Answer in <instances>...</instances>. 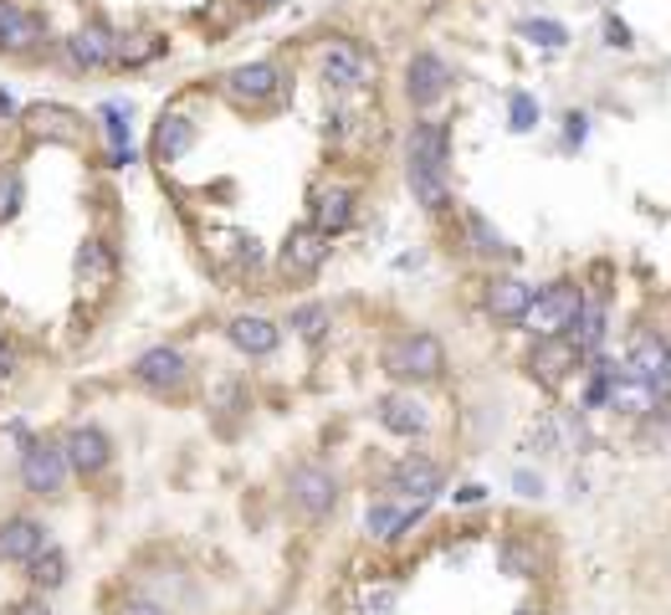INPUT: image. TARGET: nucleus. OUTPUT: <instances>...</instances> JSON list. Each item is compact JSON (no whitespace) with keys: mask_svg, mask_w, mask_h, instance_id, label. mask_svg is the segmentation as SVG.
Wrapping results in <instances>:
<instances>
[{"mask_svg":"<svg viewBox=\"0 0 671 615\" xmlns=\"http://www.w3.org/2000/svg\"><path fill=\"white\" fill-rule=\"evenodd\" d=\"M528 303H534V283H522V277H497V283L487 287V314H493L497 323H518Z\"/></svg>","mask_w":671,"mask_h":615,"instance_id":"obj_19","label":"nucleus"},{"mask_svg":"<svg viewBox=\"0 0 671 615\" xmlns=\"http://www.w3.org/2000/svg\"><path fill=\"white\" fill-rule=\"evenodd\" d=\"M73 272H77V287H82V293H88V287L98 293V287L113 283V256H108L103 241H82V246H77Z\"/></svg>","mask_w":671,"mask_h":615,"instance_id":"obj_23","label":"nucleus"},{"mask_svg":"<svg viewBox=\"0 0 671 615\" xmlns=\"http://www.w3.org/2000/svg\"><path fill=\"white\" fill-rule=\"evenodd\" d=\"M487 497V487L482 482H466V487H457V503H482Z\"/></svg>","mask_w":671,"mask_h":615,"instance_id":"obj_41","label":"nucleus"},{"mask_svg":"<svg viewBox=\"0 0 671 615\" xmlns=\"http://www.w3.org/2000/svg\"><path fill=\"white\" fill-rule=\"evenodd\" d=\"M466 231H472V246H477V252H487V256H507V252H513V246H507V241L493 231V221H487V216H477V210L466 216Z\"/></svg>","mask_w":671,"mask_h":615,"instance_id":"obj_31","label":"nucleus"},{"mask_svg":"<svg viewBox=\"0 0 671 615\" xmlns=\"http://www.w3.org/2000/svg\"><path fill=\"white\" fill-rule=\"evenodd\" d=\"M26 134L46 139V144H77V139H82V119L62 103H31L26 108Z\"/></svg>","mask_w":671,"mask_h":615,"instance_id":"obj_14","label":"nucleus"},{"mask_svg":"<svg viewBox=\"0 0 671 615\" xmlns=\"http://www.w3.org/2000/svg\"><path fill=\"white\" fill-rule=\"evenodd\" d=\"M160 57V42L154 36H113V62L119 67H139V62Z\"/></svg>","mask_w":671,"mask_h":615,"instance_id":"obj_29","label":"nucleus"},{"mask_svg":"<svg viewBox=\"0 0 671 615\" xmlns=\"http://www.w3.org/2000/svg\"><path fill=\"white\" fill-rule=\"evenodd\" d=\"M395 601H400L395 585H364L359 590V615H395Z\"/></svg>","mask_w":671,"mask_h":615,"instance_id":"obj_33","label":"nucleus"},{"mask_svg":"<svg viewBox=\"0 0 671 615\" xmlns=\"http://www.w3.org/2000/svg\"><path fill=\"white\" fill-rule=\"evenodd\" d=\"M11 615H52V605H46V595L36 590V595H26V601H15Z\"/></svg>","mask_w":671,"mask_h":615,"instance_id":"obj_38","label":"nucleus"},{"mask_svg":"<svg viewBox=\"0 0 671 615\" xmlns=\"http://www.w3.org/2000/svg\"><path fill=\"white\" fill-rule=\"evenodd\" d=\"M98 119H103V134H108V144H113V165H134V144H129V108L103 103L98 108Z\"/></svg>","mask_w":671,"mask_h":615,"instance_id":"obj_27","label":"nucleus"},{"mask_svg":"<svg viewBox=\"0 0 671 615\" xmlns=\"http://www.w3.org/2000/svg\"><path fill=\"white\" fill-rule=\"evenodd\" d=\"M21 210V180L15 175H0V221H11Z\"/></svg>","mask_w":671,"mask_h":615,"instance_id":"obj_37","label":"nucleus"},{"mask_svg":"<svg viewBox=\"0 0 671 615\" xmlns=\"http://www.w3.org/2000/svg\"><path fill=\"white\" fill-rule=\"evenodd\" d=\"M11 370H15V349L6 344V339H0V380L11 375Z\"/></svg>","mask_w":671,"mask_h":615,"instance_id":"obj_43","label":"nucleus"},{"mask_svg":"<svg viewBox=\"0 0 671 615\" xmlns=\"http://www.w3.org/2000/svg\"><path fill=\"white\" fill-rule=\"evenodd\" d=\"M507 129H513V134H534L538 129V103L528 92H513V103H507Z\"/></svg>","mask_w":671,"mask_h":615,"instance_id":"obj_34","label":"nucleus"},{"mask_svg":"<svg viewBox=\"0 0 671 615\" xmlns=\"http://www.w3.org/2000/svg\"><path fill=\"white\" fill-rule=\"evenodd\" d=\"M405 180H410V190H416V200L426 210H441L451 200L447 165H420V160H405Z\"/></svg>","mask_w":671,"mask_h":615,"instance_id":"obj_20","label":"nucleus"},{"mask_svg":"<svg viewBox=\"0 0 671 615\" xmlns=\"http://www.w3.org/2000/svg\"><path fill=\"white\" fill-rule=\"evenodd\" d=\"M226 339H231L241 354H256V360H262V354H272V349H277V339H283V333H277V323H272V318L241 314V318H231V323H226Z\"/></svg>","mask_w":671,"mask_h":615,"instance_id":"obj_17","label":"nucleus"},{"mask_svg":"<svg viewBox=\"0 0 671 615\" xmlns=\"http://www.w3.org/2000/svg\"><path fill=\"white\" fill-rule=\"evenodd\" d=\"M513 487H518L522 497H543V482H538L534 472H518V477H513Z\"/></svg>","mask_w":671,"mask_h":615,"instance_id":"obj_40","label":"nucleus"},{"mask_svg":"<svg viewBox=\"0 0 671 615\" xmlns=\"http://www.w3.org/2000/svg\"><path fill=\"white\" fill-rule=\"evenodd\" d=\"M46 543H52L46 539V524H36L26 513H15V518L0 524V559H6V564H31Z\"/></svg>","mask_w":671,"mask_h":615,"instance_id":"obj_13","label":"nucleus"},{"mask_svg":"<svg viewBox=\"0 0 671 615\" xmlns=\"http://www.w3.org/2000/svg\"><path fill=\"white\" fill-rule=\"evenodd\" d=\"M667 360H671V344H667Z\"/></svg>","mask_w":671,"mask_h":615,"instance_id":"obj_47","label":"nucleus"},{"mask_svg":"<svg viewBox=\"0 0 671 615\" xmlns=\"http://www.w3.org/2000/svg\"><path fill=\"white\" fill-rule=\"evenodd\" d=\"M134 380L144 385V391H154V395H175V391H185L190 364H185L179 349L160 344V349H144V354L134 360Z\"/></svg>","mask_w":671,"mask_h":615,"instance_id":"obj_7","label":"nucleus"},{"mask_svg":"<svg viewBox=\"0 0 671 615\" xmlns=\"http://www.w3.org/2000/svg\"><path fill=\"white\" fill-rule=\"evenodd\" d=\"M380 426L395 436H420L431 426V416H426V406H420L416 395H385L380 400Z\"/></svg>","mask_w":671,"mask_h":615,"instance_id":"obj_18","label":"nucleus"},{"mask_svg":"<svg viewBox=\"0 0 671 615\" xmlns=\"http://www.w3.org/2000/svg\"><path fill=\"white\" fill-rule=\"evenodd\" d=\"M405 160L447 165V129H441V123H416V129H410V144H405Z\"/></svg>","mask_w":671,"mask_h":615,"instance_id":"obj_26","label":"nucleus"},{"mask_svg":"<svg viewBox=\"0 0 671 615\" xmlns=\"http://www.w3.org/2000/svg\"><path fill=\"white\" fill-rule=\"evenodd\" d=\"M42 42V26L26 11H15L11 0H0V52H31Z\"/></svg>","mask_w":671,"mask_h":615,"instance_id":"obj_24","label":"nucleus"},{"mask_svg":"<svg viewBox=\"0 0 671 615\" xmlns=\"http://www.w3.org/2000/svg\"><path fill=\"white\" fill-rule=\"evenodd\" d=\"M441 482H447L441 462H431V457H405V462L389 472V493L410 497V503H431V497L441 493Z\"/></svg>","mask_w":671,"mask_h":615,"instance_id":"obj_12","label":"nucleus"},{"mask_svg":"<svg viewBox=\"0 0 671 615\" xmlns=\"http://www.w3.org/2000/svg\"><path fill=\"white\" fill-rule=\"evenodd\" d=\"M620 375L630 380V385H641L646 395H671V360H667V344H661V339H651V333H646V339H636V344H630V364L626 370H620Z\"/></svg>","mask_w":671,"mask_h":615,"instance_id":"obj_6","label":"nucleus"},{"mask_svg":"<svg viewBox=\"0 0 671 615\" xmlns=\"http://www.w3.org/2000/svg\"><path fill=\"white\" fill-rule=\"evenodd\" d=\"M67 477L73 466L62 457V441H26L21 451V487L36 497H62L67 493Z\"/></svg>","mask_w":671,"mask_h":615,"instance_id":"obj_3","label":"nucleus"},{"mask_svg":"<svg viewBox=\"0 0 671 615\" xmlns=\"http://www.w3.org/2000/svg\"><path fill=\"white\" fill-rule=\"evenodd\" d=\"M584 129H590V119H584V113H569V144H580Z\"/></svg>","mask_w":671,"mask_h":615,"instance_id":"obj_42","label":"nucleus"},{"mask_svg":"<svg viewBox=\"0 0 671 615\" xmlns=\"http://www.w3.org/2000/svg\"><path fill=\"white\" fill-rule=\"evenodd\" d=\"M522 36L538 46H564L569 42V31L559 26V21H522Z\"/></svg>","mask_w":671,"mask_h":615,"instance_id":"obj_35","label":"nucleus"},{"mask_svg":"<svg viewBox=\"0 0 671 615\" xmlns=\"http://www.w3.org/2000/svg\"><path fill=\"white\" fill-rule=\"evenodd\" d=\"M246 6H283V0H246Z\"/></svg>","mask_w":671,"mask_h":615,"instance_id":"obj_46","label":"nucleus"},{"mask_svg":"<svg viewBox=\"0 0 671 615\" xmlns=\"http://www.w3.org/2000/svg\"><path fill=\"white\" fill-rule=\"evenodd\" d=\"M190 144H195V123L185 119V113H165L160 129H154V160H160V165H175Z\"/></svg>","mask_w":671,"mask_h":615,"instance_id":"obj_22","label":"nucleus"},{"mask_svg":"<svg viewBox=\"0 0 671 615\" xmlns=\"http://www.w3.org/2000/svg\"><path fill=\"white\" fill-rule=\"evenodd\" d=\"M513 615H543V611H538V605H518V611H513Z\"/></svg>","mask_w":671,"mask_h":615,"instance_id":"obj_44","label":"nucleus"},{"mask_svg":"<svg viewBox=\"0 0 671 615\" xmlns=\"http://www.w3.org/2000/svg\"><path fill=\"white\" fill-rule=\"evenodd\" d=\"M11 108H15V103H11V98H6V92H0V113H11Z\"/></svg>","mask_w":671,"mask_h":615,"instance_id":"obj_45","label":"nucleus"},{"mask_svg":"<svg viewBox=\"0 0 671 615\" xmlns=\"http://www.w3.org/2000/svg\"><path fill=\"white\" fill-rule=\"evenodd\" d=\"M318 73H323L329 88L354 92V88H370L374 83V62L359 42H329L323 52H318Z\"/></svg>","mask_w":671,"mask_h":615,"instance_id":"obj_4","label":"nucleus"},{"mask_svg":"<svg viewBox=\"0 0 671 615\" xmlns=\"http://www.w3.org/2000/svg\"><path fill=\"white\" fill-rule=\"evenodd\" d=\"M119 615H165V605H154V601H144V595H134V601L119 605Z\"/></svg>","mask_w":671,"mask_h":615,"instance_id":"obj_39","label":"nucleus"},{"mask_svg":"<svg viewBox=\"0 0 671 615\" xmlns=\"http://www.w3.org/2000/svg\"><path fill=\"white\" fill-rule=\"evenodd\" d=\"M569 329H574V333H569V344H574V349H595L600 333H605V314H595V308H580Z\"/></svg>","mask_w":671,"mask_h":615,"instance_id":"obj_32","label":"nucleus"},{"mask_svg":"<svg viewBox=\"0 0 671 615\" xmlns=\"http://www.w3.org/2000/svg\"><path fill=\"white\" fill-rule=\"evenodd\" d=\"M574 360H580V349L569 344V339H538L534 354H528V370L538 375V385H549V391H559L569 380V370H574Z\"/></svg>","mask_w":671,"mask_h":615,"instance_id":"obj_15","label":"nucleus"},{"mask_svg":"<svg viewBox=\"0 0 671 615\" xmlns=\"http://www.w3.org/2000/svg\"><path fill=\"white\" fill-rule=\"evenodd\" d=\"M584 308L580 287L574 283H549V287H534V303L522 308V329L534 333V339H553V333H569L574 314Z\"/></svg>","mask_w":671,"mask_h":615,"instance_id":"obj_1","label":"nucleus"},{"mask_svg":"<svg viewBox=\"0 0 671 615\" xmlns=\"http://www.w3.org/2000/svg\"><path fill=\"white\" fill-rule=\"evenodd\" d=\"M420 508H426V503H416V508H395V503H374L370 513H364V528H370L374 539H400L405 528L416 524L420 518Z\"/></svg>","mask_w":671,"mask_h":615,"instance_id":"obj_25","label":"nucleus"},{"mask_svg":"<svg viewBox=\"0 0 671 615\" xmlns=\"http://www.w3.org/2000/svg\"><path fill=\"white\" fill-rule=\"evenodd\" d=\"M451 88V67L436 52H416L410 57V67H405V92H410V103L416 108H431L441 103Z\"/></svg>","mask_w":671,"mask_h":615,"instance_id":"obj_11","label":"nucleus"},{"mask_svg":"<svg viewBox=\"0 0 671 615\" xmlns=\"http://www.w3.org/2000/svg\"><path fill=\"white\" fill-rule=\"evenodd\" d=\"M67 57H73V67H82V73H98V67L113 62V36H108L103 26H82L73 42H67Z\"/></svg>","mask_w":671,"mask_h":615,"instance_id":"obj_21","label":"nucleus"},{"mask_svg":"<svg viewBox=\"0 0 671 615\" xmlns=\"http://www.w3.org/2000/svg\"><path fill=\"white\" fill-rule=\"evenodd\" d=\"M385 370L395 380H436L447 370V349H441L436 333H400L385 349Z\"/></svg>","mask_w":671,"mask_h":615,"instance_id":"obj_2","label":"nucleus"},{"mask_svg":"<svg viewBox=\"0 0 671 615\" xmlns=\"http://www.w3.org/2000/svg\"><path fill=\"white\" fill-rule=\"evenodd\" d=\"M226 92H231L237 103H246V108H262V103H272V98L283 92V73H277L272 62H241V67L226 73Z\"/></svg>","mask_w":671,"mask_h":615,"instance_id":"obj_9","label":"nucleus"},{"mask_svg":"<svg viewBox=\"0 0 671 615\" xmlns=\"http://www.w3.org/2000/svg\"><path fill=\"white\" fill-rule=\"evenodd\" d=\"M26 570H31V585L42 590V595H46V590H57V585H67V554H62V549H52V543L31 559Z\"/></svg>","mask_w":671,"mask_h":615,"instance_id":"obj_28","label":"nucleus"},{"mask_svg":"<svg viewBox=\"0 0 671 615\" xmlns=\"http://www.w3.org/2000/svg\"><path fill=\"white\" fill-rule=\"evenodd\" d=\"M287 493H293V508H298L302 518L323 524L333 513V503H339V482H333V472H323V466H298L293 482H287Z\"/></svg>","mask_w":671,"mask_h":615,"instance_id":"obj_8","label":"nucleus"},{"mask_svg":"<svg viewBox=\"0 0 671 615\" xmlns=\"http://www.w3.org/2000/svg\"><path fill=\"white\" fill-rule=\"evenodd\" d=\"M62 457H67V466H73V472L98 477V472L113 462V441H108L98 426H73V431L62 436Z\"/></svg>","mask_w":671,"mask_h":615,"instance_id":"obj_10","label":"nucleus"},{"mask_svg":"<svg viewBox=\"0 0 671 615\" xmlns=\"http://www.w3.org/2000/svg\"><path fill=\"white\" fill-rule=\"evenodd\" d=\"M329 241L318 226H298V231H287L283 252H277V272H283L287 283H302V277H314L323 262H329Z\"/></svg>","mask_w":671,"mask_h":615,"instance_id":"obj_5","label":"nucleus"},{"mask_svg":"<svg viewBox=\"0 0 671 615\" xmlns=\"http://www.w3.org/2000/svg\"><path fill=\"white\" fill-rule=\"evenodd\" d=\"M615 380H620V370L600 360L595 364V380H590V406H605V400H610V395H615Z\"/></svg>","mask_w":671,"mask_h":615,"instance_id":"obj_36","label":"nucleus"},{"mask_svg":"<svg viewBox=\"0 0 671 615\" xmlns=\"http://www.w3.org/2000/svg\"><path fill=\"white\" fill-rule=\"evenodd\" d=\"M323 237H339V231H349L354 226V190L349 185H323V190H314V221Z\"/></svg>","mask_w":671,"mask_h":615,"instance_id":"obj_16","label":"nucleus"},{"mask_svg":"<svg viewBox=\"0 0 671 615\" xmlns=\"http://www.w3.org/2000/svg\"><path fill=\"white\" fill-rule=\"evenodd\" d=\"M293 329H298L308 344H318V339L329 333V308H323V303H302V308H293Z\"/></svg>","mask_w":671,"mask_h":615,"instance_id":"obj_30","label":"nucleus"}]
</instances>
